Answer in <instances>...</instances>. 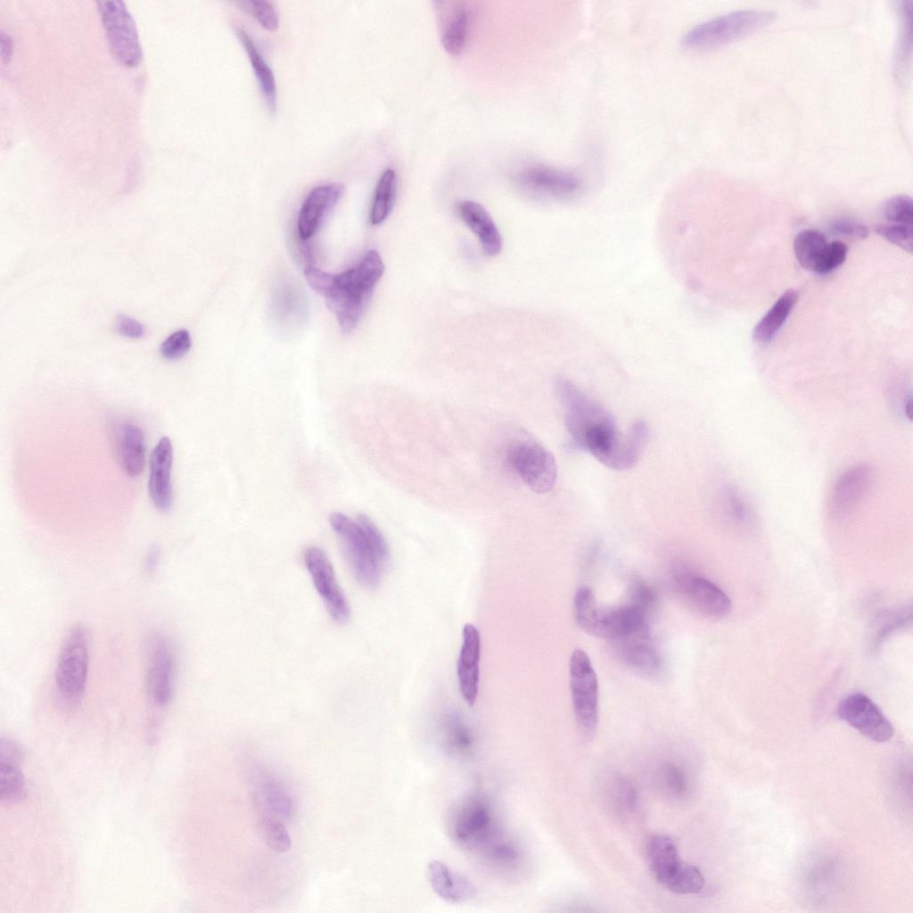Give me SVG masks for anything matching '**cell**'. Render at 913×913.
Instances as JSON below:
<instances>
[{"instance_id": "obj_1", "label": "cell", "mask_w": 913, "mask_h": 913, "mask_svg": "<svg viewBox=\"0 0 913 913\" xmlns=\"http://www.w3.org/2000/svg\"><path fill=\"white\" fill-rule=\"evenodd\" d=\"M383 271L379 252L370 250L358 266L341 274H329L309 266L304 269V276L308 285L325 297L342 333L348 334L367 309Z\"/></svg>"}, {"instance_id": "obj_2", "label": "cell", "mask_w": 913, "mask_h": 913, "mask_svg": "<svg viewBox=\"0 0 913 913\" xmlns=\"http://www.w3.org/2000/svg\"><path fill=\"white\" fill-rule=\"evenodd\" d=\"M555 391L564 411L568 433L582 449L598 435L617 425L612 414L572 381L557 378Z\"/></svg>"}, {"instance_id": "obj_3", "label": "cell", "mask_w": 913, "mask_h": 913, "mask_svg": "<svg viewBox=\"0 0 913 913\" xmlns=\"http://www.w3.org/2000/svg\"><path fill=\"white\" fill-rule=\"evenodd\" d=\"M775 12L764 9H744L719 15L702 22L687 34L682 45L689 50H707L748 36L770 23Z\"/></svg>"}, {"instance_id": "obj_4", "label": "cell", "mask_w": 913, "mask_h": 913, "mask_svg": "<svg viewBox=\"0 0 913 913\" xmlns=\"http://www.w3.org/2000/svg\"><path fill=\"white\" fill-rule=\"evenodd\" d=\"M89 635L80 625L63 639L54 671V688L60 703L73 709L81 702L89 668Z\"/></svg>"}, {"instance_id": "obj_5", "label": "cell", "mask_w": 913, "mask_h": 913, "mask_svg": "<svg viewBox=\"0 0 913 913\" xmlns=\"http://www.w3.org/2000/svg\"><path fill=\"white\" fill-rule=\"evenodd\" d=\"M570 689L575 720L581 734L594 736L599 719V687L596 673L588 655L581 649L570 659Z\"/></svg>"}, {"instance_id": "obj_6", "label": "cell", "mask_w": 913, "mask_h": 913, "mask_svg": "<svg viewBox=\"0 0 913 913\" xmlns=\"http://www.w3.org/2000/svg\"><path fill=\"white\" fill-rule=\"evenodd\" d=\"M329 522L358 582L366 588H375L380 582L382 566L360 524L339 512L331 514Z\"/></svg>"}, {"instance_id": "obj_7", "label": "cell", "mask_w": 913, "mask_h": 913, "mask_svg": "<svg viewBox=\"0 0 913 913\" xmlns=\"http://www.w3.org/2000/svg\"><path fill=\"white\" fill-rule=\"evenodd\" d=\"M451 831L456 841L472 849L483 847L487 852L498 840L495 815L489 801L473 794L456 808Z\"/></svg>"}, {"instance_id": "obj_8", "label": "cell", "mask_w": 913, "mask_h": 913, "mask_svg": "<svg viewBox=\"0 0 913 913\" xmlns=\"http://www.w3.org/2000/svg\"><path fill=\"white\" fill-rule=\"evenodd\" d=\"M506 458L522 481L537 493L550 491L556 482L557 465L554 456L539 442L521 439L511 444Z\"/></svg>"}, {"instance_id": "obj_9", "label": "cell", "mask_w": 913, "mask_h": 913, "mask_svg": "<svg viewBox=\"0 0 913 913\" xmlns=\"http://www.w3.org/2000/svg\"><path fill=\"white\" fill-rule=\"evenodd\" d=\"M97 9L114 57L127 67L137 66L142 48L136 23L124 2L100 1Z\"/></svg>"}, {"instance_id": "obj_10", "label": "cell", "mask_w": 913, "mask_h": 913, "mask_svg": "<svg viewBox=\"0 0 913 913\" xmlns=\"http://www.w3.org/2000/svg\"><path fill=\"white\" fill-rule=\"evenodd\" d=\"M837 714L867 738L883 743L890 740L894 728L879 707L866 695L853 693L843 697L837 704Z\"/></svg>"}, {"instance_id": "obj_11", "label": "cell", "mask_w": 913, "mask_h": 913, "mask_svg": "<svg viewBox=\"0 0 913 913\" xmlns=\"http://www.w3.org/2000/svg\"><path fill=\"white\" fill-rule=\"evenodd\" d=\"M173 656L169 645L160 634L150 636L145 647V687L150 701L166 706L173 690Z\"/></svg>"}, {"instance_id": "obj_12", "label": "cell", "mask_w": 913, "mask_h": 913, "mask_svg": "<svg viewBox=\"0 0 913 913\" xmlns=\"http://www.w3.org/2000/svg\"><path fill=\"white\" fill-rule=\"evenodd\" d=\"M674 585L690 605L706 616L721 618L732 610L730 598L720 588L688 569L676 572Z\"/></svg>"}, {"instance_id": "obj_13", "label": "cell", "mask_w": 913, "mask_h": 913, "mask_svg": "<svg viewBox=\"0 0 913 913\" xmlns=\"http://www.w3.org/2000/svg\"><path fill=\"white\" fill-rule=\"evenodd\" d=\"M304 563L331 617L336 622H345L350 606L326 554L317 547H309L304 552Z\"/></svg>"}, {"instance_id": "obj_14", "label": "cell", "mask_w": 913, "mask_h": 913, "mask_svg": "<svg viewBox=\"0 0 913 913\" xmlns=\"http://www.w3.org/2000/svg\"><path fill=\"white\" fill-rule=\"evenodd\" d=\"M621 660L634 671L649 678L660 677L663 660L646 627L613 642Z\"/></svg>"}, {"instance_id": "obj_15", "label": "cell", "mask_w": 913, "mask_h": 913, "mask_svg": "<svg viewBox=\"0 0 913 913\" xmlns=\"http://www.w3.org/2000/svg\"><path fill=\"white\" fill-rule=\"evenodd\" d=\"M872 480V470L866 465H853L842 473L831 491V515L836 519L850 515L868 494Z\"/></svg>"}, {"instance_id": "obj_16", "label": "cell", "mask_w": 913, "mask_h": 913, "mask_svg": "<svg viewBox=\"0 0 913 913\" xmlns=\"http://www.w3.org/2000/svg\"><path fill=\"white\" fill-rule=\"evenodd\" d=\"M529 191L555 200H570L582 190V181L575 174L545 166L531 167L519 178Z\"/></svg>"}, {"instance_id": "obj_17", "label": "cell", "mask_w": 913, "mask_h": 913, "mask_svg": "<svg viewBox=\"0 0 913 913\" xmlns=\"http://www.w3.org/2000/svg\"><path fill=\"white\" fill-rule=\"evenodd\" d=\"M344 193L341 183H329L314 187L306 197L298 217V234L302 241L312 237L325 216Z\"/></svg>"}, {"instance_id": "obj_18", "label": "cell", "mask_w": 913, "mask_h": 913, "mask_svg": "<svg viewBox=\"0 0 913 913\" xmlns=\"http://www.w3.org/2000/svg\"><path fill=\"white\" fill-rule=\"evenodd\" d=\"M172 443L168 437H162L152 451L148 480L150 498L154 506L161 512H168L172 506Z\"/></svg>"}, {"instance_id": "obj_19", "label": "cell", "mask_w": 913, "mask_h": 913, "mask_svg": "<svg viewBox=\"0 0 913 913\" xmlns=\"http://www.w3.org/2000/svg\"><path fill=\"white\" fill-rule=\"evenodd\" d=\"M481 637L478 629L470 623L463 629V644L457 662V677L461 694L465 702L473 705L478 695Z\"/></svg>"}, {"instance_id": "obj_20", "label": "cell", "mask_w": 913, "mask_h": 913, "mask_svg": "<svg viewBox=\"0 0 913 913\" xmlns=\"http://www.w3.org/2000/svg\"><path fill=\"white\" fill-rule=\"evenodd\" d=\"M0 797L6 802H16L25 797V780L20 768L21 752L11 739L0 743Z\"/></svg>"}, {"instance_id": "obj_21", "label": "cell", "mask_w": 913, "mask_h": 913, "mask_svg": "<svg viewBox=\"0 0 913 913\" xmlns=\"http://www.w3.org/2000/svg\"><path fill=\"white\" fill-rule=\"evenodd\" d=\"M463 222L476 234L484 253L498 255L502 249L500 233L489 212L473 201L461 202L457 206Z\"/></svg>"}, {"instance_id": "obj_22", "label": "cell", "mask_w": 913, "mask_h": 913, "mask_svg": "<svg viewBox=\"0 0 913 913\" xmlns=\"http://www.w3.org/2000/svg\"><path fill=\"white\" fill-rule=\"evenodd\" d=\"M427 876L432 891L448 902L461 903L473 897L471 883L440 860L429 863Z\"/></svg>"}, {"instance_id": "obj_23", "label": "cell", "mask_w": 913, "mask_h": 913, "mask_svg": "<svg viewBox=\"0 0 913 913\" xmlns=\"http://www.w3.org/2000/svg\"><path fill=\"white\" fill-rule=\"evenodd\" d=\"M120 464L130 477L142 473L145 465V442L142 429L133 423H123L117 432Z\"/></svg>"}, {"instance_id": "obj_24", "label": "cell", "mask_w": 913, "mask_h": 913, "mask_svg": "<svg viewBox=\"0 0 913 913\" xmlns=\"http://www.w3.org/2000/svg\"><path fill=\"white\" fill-rule=\"evenodd\" d=\"M236 36L248 55L251 66L266 101L268 110L274 113L277 107V90L272 69L264 59L254 41L241 27L235 29Z\"/></svg>"}, {"instance_id": "obj_25", "label": "cell", "mask_w": 913, "mask_h": 913, "mask_svg": "<svg viewBox=\"0 0 913 913\" xmlns=\"http://www.w3.org/2000/svg\"><path fill=\"white\" fill-rule=\"evenodd\" d=\"M257 807L263 818L278 820L290 818L293 804L286 791L276 781L270 777H261L253 792Z\"/></svg>"}, {"instance_id": "obj_26", "label": "cell", "mask_w": 913, "mask_h": 913, "mask_svg": "<svg viewBox=\"0 0 913 913\" xmlns=\"http://www.w3.org/2000/svg\"><path fill=\"white\" fill-rule=\"evenodd\" d=\"M470 13L463 4L447 8L442 14L440 37L445 50L454 55L460 53L467 42Z\"/></svg>"}, {"instance_id": "obj_27", "label": "cell", "mask_w": 913, "mask_h": 913, "mask_svg": "<svg viewBox=\"0 0 913 913\" xmlns=\"http://www.w3.org/2000/svg\"><path fill=\"white\" fill-rule=\"evenodd\" d=\"M911 608L893 607L879 612L872 620L867 635V646L876 652L892 633L911 624Z\"/></svg>"}, {"instance_id": "obj_28", "label": "cell", "mask_w": 913, "mask_h": 913, "mask_svg": "<svg viewBox=\"0 0 913 913\" xmlns=\"http://www.w3.org/2000/svg\"><path fill=\"white\" fill-rule=\"evenodd\" d=\"M797 300L796 291L785 292L755 325L753 340L759 343L769 342L786 321Z\"/></svg>"}, {"instance_id": "obj_29", "label": "cell", "mask_w": 913, "mask_h": 913, "mask_svg": "<svg viewBox=\"0 0 913 913\" xmlns=\"http://www.w3.org/2000/svg\"><path fill=\"white\" fill-rule=\"evenodd\" d=\"M646 857L650 869L659 883L682 860L676 842L667 835H656L648 840Z\"/></svg>"}, {"instance_id": "obj_30", "label": "cell", "mask_w": 913, "mask_h": 913, "mask_svg": "<svg viewBox=\"0 0 913 913\" xmlns=\"http://www.w3.org/2000/svg\"><path fill=\"white\" fill-rule=\"evenodd\" d=\"M398 178L396 171L386 169L376 184L370 210V222L382 224L391 212L397 195Z\"/></svg>"}, {"instance_id": "obj_31", "label": "cell", "mask_w": 913, "mask_h": 913, "mask_svg": "<svg viewBox=\"0 0 913 913\" xmlns=\"http://www.w3.org/2000/svg\"><path fill=\"white\" fill-rule=\"evenodd\" d=\"M827 245L828 242L822 233L805 229L795 236L794 250L800 265L803 268L816 273Z\"/></svg>"}, {"instance_id": "obj_32", "label": "cell", "mask_w": 913, "mask_h": 913, "mask_svg": "<svg viewBox=\"0 0 913 913\" xmlns=\"http://www.w3.org/2000/svg\"><path fill=\"white\" fill-rule=\"evenodd\" d=\"M660 884L674 893L693 894L702 891L705 881L697 867L681 860Z\"/></svg>"}, {"instance_id": "obj_33", "label": "cell", "mask_w": 913, "mask_h": 913, "mask_svg": "<svg viewBox=\"0 0 913 913\" xmlns=\"http://www.w3.org/2000/svg\"><path fill=\"white\" fill-rule=\"evenodd\" d=\"M444 736L448 747L457 754H465L473 747V736L463 720L462 717L456 711H451L445 716Z\"/></svg>"}, {"instance_id": "obj_34", "label": "cell", "mask_w": 913, "mask_h": 913, "mask_svg": "<svg viewBox=\"0 0 913 913\" xmlns=\"http://www.w3.org/2000/svg\"><path fill=\"white\" fill-rule=\"evenodd\" d=\"M725 506L730 520L745 531L754 526V513L744 496L735 488L728 487L724 495Z\"/></svg>"}, {"instance_id": "obj_35", "label": "cell", "mask_w": 913, "mask_h": 913, "mask_svg": "<svg viewBox=\"0 0 913 913\" xmlns=\"http://www.w3.org/2000/svg\"><path fill=\"white\" fill-rule=\"evenodd\" d=\"M610 792L613 805L621 814L630 816L637 811L638 795L628 779L622 777H615L611 784Z\"/></svg>"}, {"instance_id": "obj_36", "label": "cell", "mask_w": 913, "mask_h": 913, "mask_svg": "<svg viewBox=\"0 0 913 913\" xmlns=\"http://www.w3.org/2000/svg\"><path fill=\"white\" fill-rule=\"evenodd\" d=\"M883 215L887 223L913 225V204L908 195H895L889 198L883 206Z\"/></svg>"}, {"instance_id": "obj_37", "label": "cell", "mask_w": 913, "mask_h": 913, "mask_svg": "<svg viewBox=\"0 0 913 913\" xmlns=\"http://www.w3.org/2000/svg\"><path fill=\"white\" fill-rule=\"evenodd\" d=\"M242 9L249 12L265 29L276 31L279 27V16L276 7L269 1L237 2Z\"/></svg>"}, {"instance_id": "obj_38", "label": "cell", "mask_w": 913, "mask_h": 913, "mask_svg": "<svg viewBox=\"0 0 913 913\" xmlns=\"http://www.w3.org/2000/svg\"><path fill=\"white\" fill-rule=\"evenodd\" d=\"M661 783L666 792L676 798L683 797L688 790V778L686 770L679 764L665 763L660 772Z\"/></svg>"}, {"instance_id": "obj_39", "label": "cell", "mask_w": 913, "mask_h": 913, "mask_svg": "<svg viewBox=\"0 0 913 913\" xmlns=\"http://www.w3.org/2000/svg\"><path fill=\"white\" fill-rule=\"evenodd\" d=\"M263 838L267 845L276 852L290 850L292 840L282 820L263 818L261 821Z\"/></svg>"}, {"instance_id": "obj_40", "label": "cell", "mask_w": 913, "mask_h": 913, "mask_svg": "<svg viewBox=\"0 0 913 913\" xmlns=\"http://www.w3.org/2000/svg\"><path fill=\"white\" fill-rule=\"evenodd\" d=\"M357 521L362 527L379 563L382 567L388 562L390 555L384 536L375 523L366 514H358Z\"/></svg>"}, {"instance_id": "obj_41", "label": "cell", "mask_w": 913, "mask_h": 913, "mask_svg": "<svg viewBox=\"0 0 913 913\" xmlns=\"http://www.w3.org/2000/svg\"><path fill=\"white\" fill-rule=\"evenodd\" d=\"M876 232L891 243L911 253L913 248V229L912 226L899 224H880L876 226Z\"/></svg>"}, {"instance_id": "obj_42", "label": "cell", "mask_w": 913, "mask_h": 913, "mask_svg": "<svg viewBox=\"0 0 913 913\" xmlns=\"http://www.w3.org/2000/svg\"><path fill=\"white\" fill-rule=\"evenodd\" d=\"M190 333L185 329L174 332L167 337L160 346L161 357L168 360H176L184 357L191 349Z\"/></svg>"}, {"instance_id": "obj_43", "label": "cell", "mask_w": 913, "mask_h": 913, "mask_svg": "<svg viewBox=\"0 0 913 913\" xmlns=\"http://www.w3.org/2000/svg\"><path fill=\"white\" fill-rule=\"evenodd\" d=\"M847 251L846 244L841 241L828 243L827 251L816 273L824 275L835 270L844 262Z\"/></svg>"}, {"instance_id": "obj_44", "label": "cell", "mask_w": 913, "mask_h": 913, "mask_svg": "<svg viewBox=\"0 0 913 913\" xmlns=\"http://www.w3.org/2000/svg\"><path fill=\"white\" fill-rule=\"evenodd\" d=\"M630 604L638 607L647 615L656 604V595L653 588L642 580H635L630 588Z\"/></svg>"}, {"instance_id": "obj_45", "label": "cell", "mask_w": 913, "mask_h": 913, "mask_svg": "<svg viewBox=\"0 0 913 913\" xmlns=\"http://www.w3.org/2000/svg\"><path fill=\"white\" fill-rule=\"evenodd\" d=\"M831 231L839 235L864 239L868 234V229L862 223L851 218H841L831 225Z\"/></svg>"}, {"instance_id": "obj_46", "label": "cell", "mask_w": 913, "mask_h": 913, "mask_svg": "<svg viewBox=\"0 0 913 913\" xmlns=\"http://www.w3.org/2000/svg\"><path fill=\"white\" fill-rule=\"evenodd\" d=\"M115 330L120 335L131 339L141 338L145 333V328L140 322L124 314L117 316Z\"/></svg>"}, {"instance_id": "obj_47", "label": "cell", "mask_w": 913, "mask_h": 913, "mask_svg": "<svg viewBox=\"0 0 913 913\" xmlns=\"http://www.w3.org/2000/svg\"><path fill=\"white\" fill-rule=\"evenodd\" d=\"M0 42H1V57H2V60L4 61V62L8 61V59L10 58L11 53H12V39L10 38L9 36H7V35H5V34H4L2 32L1 33V37H0Z\"/></svg>"}, {"instance_id": "obj_48", "label": "cell", "mask_w": 913, "mask_h": 913, "mask_svg": "<svg viewBox=\"0 0 913 913\" xmlns=\"http://www.w3.org/2000/svg\"><path fill=\"white\" fill-rule=\"evenodd\" d=\"M158 559V552L156 550H152L146 559V567L149 570L155 568Z\"/></svg>"}]
</instances>
